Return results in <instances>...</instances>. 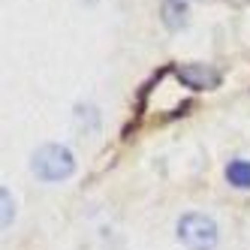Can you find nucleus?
<instances>
[{
  "label": "nucleus",
  "instance_id": "1",
  "mask_svg": "<svg viewBox=\"0 0 250 250\" xmlns=\"http://www.w3.org/2000/svg\"><path fill=\"white\" fill-rule=\"evenodd\" d=\"M30 169L37 178H42V181H63V178H69L76 172V160H73V151L66 145H55V142H51V145H42L33 154Z\"/></svg>",
  "mask_w": 250,
  "mask_h": 250
},
{
  "label": "nucleus",
  "instance_id": "2",
  "mask_svg": "<svg viewBox=\"0 0 250 250\" xmlns=\"http://www.w3.org/2000/svg\"><path fill=\"white\" fill-rule=\"evenodd\" d=\"M178 241L187 250H214L217 247V223L208 214L190 211L178 220Z\"/></svg>",
  "mask_w": 250,
  "mask_h": 250
},
{
  "label": "nucleus",
  "instance_id": "3",
  "mask_svg": "<svg viewBox=\"0 0 250 250\" xmlns=\"http://www.w3.org/2000/svg\"><path fill=\"white\" fill-rule=\"evenodd\" d=\"M178 79H181L187 87H193V91H205V87H214V84L220 82L217 69H211L205 63H187V66H181V69H178Z\"/></svg>",
  "mask_w": 250,
  "mask_h": 250
},
{
  "label": "nucleus",
  "instance_id": "4",
  "mask_svg": "<svg viewBox=\"0 0 250 250\" xmlns=\"http://www.w3.org/2000/svg\"><path fill=\"white\" fill-rule=\"evenodd\" d=\"M226 181L238 190H250V160H232L226 166Z\"/></svg>",
  "mask_w": 250,
  "mask_h": 250
},
{
  "label": "nucleus",
  "instance_id": "5",
  "mask_svg": "<svg viewBox=\"0 0 250 250\" xmlns=\"http://www.w3.org/2000/svg\"><path fill=\"white\" fill-rule=\"evenodd\" d=\"M163 21H166L169 30L184 27V24H187V6H184V3H178V0L166 3V6H163Z\"/></svg>",
  "mask_w": 250,
  "mask_h": 250
},
{
  "label": "nucleus",
  "instance_id": "6",
  "mask_svg": "<svg viewBox=\"0 0 250 250\" xmlns=\"http://www.w3.org/2000/svg\"><path fill=\"white\" fill-rule=\"evenodd\" d=\"M0 199H3V229H9V223H12V217H15V208H12V202H9V190H6V187L0 190Z\"/></svg>",
  "mask_w": 250,
  "mask_h": 250
}]
</instances>
